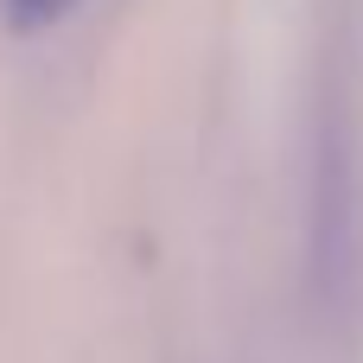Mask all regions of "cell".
<instances>
[{
  "label": "cell",
  "instance_id": "1",
  "mask_svg": "<svg viewBox=\"0 0 363 363\" xmlns=\"http://www.w3.org/2000/svg\"><path fill=\"white\" fill-rule=\"evenodd\" d=\"M77 0H0V13L13 19V26H51V19H64Z\"/></svg>",
  "mask_w": 363,
  "mask_h": 363
}]
</instances>
